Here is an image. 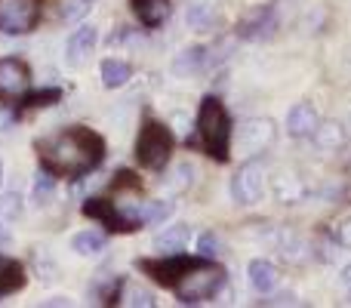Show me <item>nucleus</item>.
Returning <instances> with one entry per match:
<instances>
[{
    "label": "nucleus",
    "instance_id": "obj_3",
    "mask_svg": "<svg viewBox=\"0 0 351 308\" xmlns=\"http://www.w3.org/2000/svg\"><path fill=\"white\" fill-rule=\"evenodd\" d=\"M225 281H228V278H225V272L216 265V262L197 256V262H194V265L182 274L179 284L173 287V293L179 296L182 305H200V303L216 299L219 293H222Z\"/></svg>",
    "mask_w": 351,
    "mask_h": 308
},
{
    "label": "nucleus",
    "instance_id": "obj_28",
    "mask_svg": "<svg viewBox=\"0 0 351 308\" xmlns=\"http://www.w3.org/2000/svg\"><path fill=\"white\" fill-rule=\"evenodd\" d=\"M333 244L339 250H351V219H342L333 228Z\"/></svg>",
    "mask_w": 351,
    "mask_h": 308
},
{
    "label": "nucleus",
    "instance_id": "obj_29",
    "mask_svg": "<svg viewBox=\"0 0 351 308\" xmlns=\"http://www.w3.org/2000/svg\"><path fill=\"white\" fill-rule=\"evenodd\" d=\"M62 99V90H40V93H31L25 102L31 105V108H40V105H53Z\"/></svg>",
    "mask_w": 351,
    "mask_h": 308
},
{
    "label": "nucleus",
    "instance_id": "obj_4",
    "mask_svg": "<svg viewBox=\"0 0 351 308\" xmlns=\"http://www.w3.org/2000/svg\"><path fill=\"white\" fill-rule=\"evenodd\" d=\"M173 154V133L160 121H148L136 142V157L145 169H164Z\"/></svg>",
    "mask_w": 351,
    "mask_h": 308
},
{
    "label": "nucleus",
    "instance_id": "obj_35",
    "mask_svg": "<svg viewBox=\"0 0 351 308\" xmlns=\"http://www.w3.org/2000/svg\"><path fill=\"white\" fill-rule=\"evenodd\" d=\"M0 185H3V163H0Z\"/></svg>",
    "mask_w": 351,
    "mask_h": 308
},
{
    "label": "nucleus",
    "instance_id": "obj_31",
    "mask_svg": "<svg viewBox=\"0 0 351 308\" xmlns=\"http://www.w3.org/2000/svg\"><path fill=\"white\" fill-rule=\"evenodd\" d=\"M268 305H296V296L293 293H280V296H274V299H265Z\"/></svg>",
    "mask_w": 351,
    "mask_h": 308
},
{
    "label": "nucleus",
    "instance_id": "obj_6",
    "mask_svg": "<svg viewBox=\"0 0 351 308\" xmlns=\"http://www.w3.org/2000/svg\"><path fill=\"white\" fill-rule=\"evenodd\" d=\"M262 191H265V163L253 157V161L243 163L234 173V179H231V198H234L237 204L250 206V204H259Z\"/></svg>",
    "mask_w": 351,
    "mask_h": 308
},
{
    "label": "nucleus",
    "instance_id": "obj_5",
    "mask_svg": "<svg viewBox=\"0 0 351 308\" xmlns=\"http://www.w3.org/2000/svg\"><path fill=\"white\" fill-rule=\"evenodd\" d=\"M194 262H197V256H185L179 250V253H160L158 259H142L139 268L145 274H152L160 287H170L173 290V287L179 284V278L194 265Z\"/></svg>",
    "mask_w": 351,
    "mask_h": 308
},
{
    "label": "nucleus",
    "instance_id": "obj_20",
    "mask_svg": "<svg viewBox=\"0 0 351 308\" xmlns=\"http://www.w3.org/2000/svg\"><path fill=\"white\" fill-rule=\"evenodd\" d=\"M185 22H188V28H194V31H213L219 25V12H216V6H210V3H191L185 10Z\"/></svg>",
    "mask_w": 351,
    "mask_h": 308
},
{
    "label": "nucleus",
    "instance_id": "obj_34",
    "mask_svg": "<svg viewBox=\"0 0 351 308\" xmlns=\"http://www.w3.org/2000/svg\"><path fill=\"white\" fill-rule=\"evenodd\" d=\"M47 305H68L65 296H56V299H47Z\"/></svg>",
    "mask_w": 351,
    "mask_h": 308
},
{
    "label": "nucleus",
    "instance_id": "obj_19",
    "mask_svg": "<svg viewBox=\"0 0 351 308\" xmlns=\"http://www.w3.org/2000/svg\"><path fill=\"white\" fill-rule=\"evenodd\" d=\"M139 225H158V222H167L173 216V204L170 200H145L136 213H130Z\"/></svg>",
    "mask_w": 351,
    "mask_h": 308
},
{
    "label": "nucleus",
    "instance_id": "obj_11",
    "mask_svg": "<svg viewBox=\"0 0 351 308\" xmlns=\"http://www.w3.org/2000/svg\"><path fill=\"white\" fill-rule=\"evenodd\" d=\"M274 28H278V12H274V6H259V10H253L237 25V34H241L243 40H265V37L274 34Z\"/></svg>",
    "mask_w": 351,
    "mask_h": 308
},
{
    "label": "nucleus",
    "instance_id": "obj_33",
    "mask_svg": "<svg viewBox=\"0 0 351 308\" xmlns=\"http://www.w3.org/2000/svg\"><path fill=\"white\" fill-rule=\"evenodd\" d=\"M339 281H342V284H346V287H351V262H348V265H346V268H342Z\"/></svg>",
    "mask_w": 351,
    "mask_h": 308
},
{
    "label": "nucleus",
    "instance_id": "obj_14",
    "mask_svg": "<svg viewBox=\"0 0 351 308\" xmlns=\"http://www.w3.org/2000/svg\"><path fill=\"white\" fill-rule=\"evenodd\" d=\"M96 40H99V31L93 28V25H84V28L74 31V34L68 37V43H65L68 65H84V62L90 59V53L96 49Z\"/></svg>",
    "mask_w": 351,
    "mask_h": 308
},
{
    "label": "nucleus",
    "instance_id": "obj_17",
    "mask_svg": "<svg viewBox=\"0 0 351 308\" xmlns=\"http://www.w3.org/2000/svg\"><path fill=\"white\" fill-rule=\"evenodd\" d=\"M311 139H315L317 152H339V148L346 145V130H342V123H333V121L317 123Z\"/></svg>",
    "mask_w": 351,
    "mask_h": 308
},
{
    "label": "nucleus",
    "instance_id": "obj_30",
    "mask_svg": "<svg viewBox=\"0 0 351 308\" xmlns=\"http://www.w3.org/2000/svg\"><path fill=\"white\" fill-rule=\"evenodd\" d=\"M127 305H145V308H152L154 305V296L148 290H139V287H130V293H127V299H123Z\"/></svg>",
    "mask_w": 351,
    "mask_h": 308
},
{
    "label": "nucleus",
    "instance_id": "obj_25",
    "mask_svg": "<svg viewBox=\"0 0 351 308\" xmlns=\"http://www.w3.org/2000/svg\"><path fill=\"white\" fill-rule=\"evenodd\" d=\"M219 253H222V237H219L216 231H204V235L197 237V256H204V259H216Z\"/></svg>",
    "mask_w": 351,
    "mask_h": 308
},
{
    "label": "nucleus",
    "instance_id": "obj_10",
    "mask_svg": "<svg viewBox=\"0 0 351 308\" xmlns=\"http://www.w3.org/2000/svg\"><path fill=\"white\" fill-rule=\"evenodd\" d=\"M31 84L28 65L22 59H0V99H19L25 96Z\"/></svg>",
    "mask_w": 351,
    "mask_h": 308
},
{
    "label": "nucleus",
    "instance_id": "obj_26",
    "mask_svg": "<svg viewBox=\"0 0 351 308\" xmlns=\"http://www.w3.org/2000/svg\"><path fill=\"white\" fill-rule=\"evenodd\" d=\"M19 216H22V198H19L16 191L3 194V198H0V219H3V222H16Z\"/></svg>",
    "mask_w": 351,
    "mask_h": 308
},
{
    "label": "nucleus",
    "instance_id": "obj_13",
    "mask_svg": "<svg viewBox=\"0 0 351 308\" xmlns=\"http://www.w3.org/2000/svg\"><path fill=\"white\" fill-rule=\"evenodd\" d=\"M206 65H210V49L200 47V43H194V47H185L179 56H176L170 71L176 74V78H197Z\"/></svg>",
    "mask_w": 351,
    "mask_h": 308
},
{
    "label": "nucleus",
    "instance_id": "obj_12",
    "mask_svg": "<svg viewBox=\"0 0 351 308\" xmlns=\"http://www.w3.org/2000/svg\"><path fill=\"white\" fill-rule=\"evenodd\" d=\"M317 123H321V115H317V108L311 102H296L287 111V133L293 139H308Z\"/></svg>",
    "mask_w": 351,
    "mask_h": 308
},
{
    "label": "nucleus",
    "instance_id": "obj_15",
    "mask_svg": "<svg viewBox=\"0 0 351 308\" xmlns=\"http://www.w3.org/2000/svg\"><path fill=\"white\" fill-rule=\"evenodd\" d=\"M247 278H250V287H253L259 296H268V293L280 284L278 265H274V262H268V259H253V262H250V265H247Z\"/></svg>",
    "mask_w": 351,
    "mask_h": 308
},
{
    "label": "nucleus",
    "instance_id": "obj_1",
    "mask_svg": "<svg viewBox=\"0 0 351 308\" xmlns=\"http://www.w3.org/2000/svg\"><path fill=\"white\" fill-rule=\"evenodd\" d=\"M37 154L53 176H84L102 163L105 142L86 127H68L37 142Z\"/></svg>",
    "mask_w": 351,
    "mask_h": 308
},
{
    "label": "nucleus",
    "instance_id": "obj_27",
    "mask_svg": "<svg viewBox=\"0 0 351 308\" xmlns=\"http://www.w3.org/2000/svg\"><path fill=\"white\" fill-rule=\"evenodd\" d=\"M191 176H194V169L188 167V163H179V167L173 169V179H167L164 185L170 188V191H179V188H185L188 182H191Z\"/></svg>",
    "mask_w": 351,
    "mask_h": 308
},
{
    "label": "nucleus",
    "instance_id": "obj_22",
    "mask_svg": "<svg viewBox=\"0 0 351 308\" xmlns=\"http://www.w3.org/2000/svg\"><path fill=\"white\" fill-rule=\"evenodd\" d=\"M25 287V272L22 265H19L16 259H6V256H0V296H6V293H16Z\"/></svg>",
    "mask_w": 351,
    "mask_h": 308
},
{
    "label": "nucleus",
    "instance_id": "obj_21",
    "mask_svg": "<svg viewBox=\"0 0 351 308\" xmlns=\"http://www.w3.org/2000/svg\"><path fill=\"white\" fill-rule=\"evenodd\" d=\"M133 78V68L123 59H105L102 62V84L105 90H117V86H127Z\"/></svg>",
    "mask_w": 351,
    "mask_h": 308
},
{
    "label": "nucleus",
    "instance_id": "obj_9",
    "mask_svg": "<svg viewBox=\"0 0 351 308\" xmlns=\"http://www.w3.org/2000/svg\"><path fill=\"white\" fill-rule=\"evenodd\" d=\"M84 213L90 219H99V222H102L105 228H111V231H136V228H139V222H136L127 210H121L114 200H105V198L86 200Z\"/></svg>",
    "mask_w": 351,
    "mask_h": 308
},
{
    "label": "nucleus",
    "instance_id": "obj_24",
    "mask_svg": "<svg viewBox=\"0 0 351 308\" xmlns=\"http://www.w3.org/2000/svg\"><path fill=\"white\" fill-rule=\"evenodd\" d=\"M56 194V176L49 173V169H40V173L34 176V188H31V198H34L37 206L49 204Z\"/></svg>",
    "mask_w": 351,
    "mask_h": 308
},
{
    "label": "nucleus",
    "instance_id": "obj_7",
    "mask_svg": "<svg viewBox=\"0 0 351 308\" xmlns=\"http://www.w3.org/2000/svg\"><path fill=\"white\" fill-rule=\"evenodd\" d=\"M37 0H0V31L3 34H28L37 25Z\"/></svg>",
    "mask_w": 351,
    "mask_h": 308
},
{
    "label": "nucleus",
    "instance_id": "obj_8",
    "mask_svg": "<svg viewBox=\"0 0 351 308\" xmlns=\"http://www.w3.org/2000/svg\"><path fill=\"white\" fill-rule=\"evenodd\" d=\"M271 142H274V123L268 117H250L237 130V148H241V154L256 157L259 152H265Z\"/></svg>",
    "mask_w": 351,
    "mask_h": 308
},
{
    "label": "nucleus",
    "instance_id": "obj_18",
    "mask_svg": "<svg viewBox=\"0 0 351 308\" xmlns=\"http://www.w3.org/2000/svg\"><path fill=\"white\" fill-rule=\"evenodd\" d=\"M188 241H191V228L188 225H170L167 231H160L154 237V250H160V253H179V250H185Z\"/></svg>",
    "mask_w": 351,
    "mask_h": 308
},
{
    "label": "nucleus",
    "instance_id": "obj_36",
    "mask_svg": "<svg viewBox=\"0 0 351 308\" xmlns=\"http://www.w3.org/2000/svg\"><path fill=\"white\" fill-rule=\"evenodd\" d=\"M348 303H351V287H348Z\"/></svg>",
    "mask_w": 351,
    "mask_h": 308
},
{
    "label": "nucleus",
    "instance_id": "obj_32",
    "mask_svg": "<svg viewBox=\"0 0 351 308\" xmlns=\"http://www.w3.org/2000/svg\"><path fill=\"white\" fill-rule=\"evenodd\" d=\"M10 222H3V219H0V247H6V244H10Z\"/></svg>",
    "mask_w": 351,
    "mask_h": 308
},
{
    "label": "nucleus",
    "instance_id": "obj_23",
    "mask_svg": "<svg viewBox=\"0 0 351 308\" xmlns=\"http://www.w3.org/2000/svg\"><path fill=\"white\" fill-rule=\"evenodd\" d=\"M71 250L77 256H99L105 250V235L99 231H80L71 237Z\"/></svg>",
    "mask_w": 351,
    "mask_h": 308
},
{
    "label": "nucleus",
    "instance_id": "obj_16",
    "mask_svg": "<svg viewBox=\"0 0 351 308\" xmlns=\"http://www.w3.org/2000/svg\"><path fill=\"white\" fill-rule=\"evenodd\" d=\"M133 12L145 28H160L170 16V0H130Z\"/></svg>",
    "mask_w": 351,
    "mask_h": 308
},
{
    "label": "nucleus",
    "instance_id": "obj_2",
    "mask_svg": "<svg viewBox=\"0 0 351 308\" xmlns=\"http://www.w3.org/2000/svg\"><path fill=\"white\" fill-rule=\"evenodd\" d=\"M231 115L222 105V99L216 96H204L197 105V142L204 145V152L216 161H228L231 154Z\"/></svg>",
    "mask_w": 351,
    "mask_h": 308
}]
</instances>
